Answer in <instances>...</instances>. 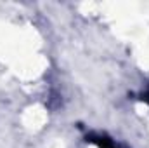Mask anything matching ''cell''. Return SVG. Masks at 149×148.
Wrapping results in <instances>:
<instances>
[{
    "mask_svg": "<svg viewBox=\"0 0 149 148\" xmlns=\"http://www.w3.org/2000/svg\"><path fill=\"white\" fill-rule=\"evenodd\" d=\"M142 99H146V101H149V92H146V94H144V98H142Z\"/></svg>",
    "mask_w": 149,
    "mask_h": 148,
    "instance_id": "1",
    "label": "cell"
}]
</instances>
